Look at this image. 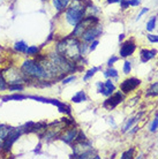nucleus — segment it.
Returning a JSON list of instances; mask_svg holds the SVG:
<instances>
[{
    "label": "nucleus",
    "mask_w": 158,
    "mask_h": 159,
    "mask_svg": "<svg viewBox=\"0 0 158 159\" xmlns=\"http://www.w3.org/2000/svg\"><path fill=\"white\" fill-rule=\"evenodd\" d=\"M57 52L71 61H77L81 58V44L76 37H68L57 45Z\"/></svg>",
    "instance_id": "f257e3e1"
},
{
    "label": "nucleus",
    "mask_w": 158,
    "mask_h": 159,
    "mask_svg": "<svg viewBox=\"0 0 158 159\" xmlns=\"http://www.w3.org/2000/svg\"><path fill=\"white\" fill-rule=\"evenodd\" d=\"M21 73L23 74L24 79L30 77L36 80H51L53 76L37 61V60H26L21 66Z\"/></svg>",
    "instance_id": "f03ea898"
},
{
    "label": "nucleus",
    "mask_w": 158,
    "mask_h": 159,
    "mask_svg": "<svg viewBox=\"0 0 158 159\" xmlns=\"http://www.w3.org/2000/svg\"><path fill=\"white\" fill-rule=\"evenodd\" d=\"M86 14V6L81 0H73V2L69 7L66 9L65 19L68 22V24L74 25L80 23L83 20Z\"/></svg>",
    "instance_id": "7ed1b4c3"
},
{
    "label": "nucleus",
    "mask_w": 158,
    "mask_h": 159,
    "mask_svg": "<svg viewBox=\"0 0 158 159\" xmlns=\"http://www.w3.org/2000/svg\"><path fill=\"white\" fill-rule=\"evenodd\" d=\"M98 23V19L95 17V16H88V17H83V20L77 23L75 25V28L73 30V36L76 37V38H81L82 36V34L88 28H90L92 25H95V24Z\"/></svg>",
    "instance_id": "20e7f679"
},
{
    "label": "nucleus",
    "mask_w": 158,
    "mask_h": 159,
    "mask_svg": "<svg viewBox=\"0 0 158 159\" xmlns=\"http://www.w3.org/2000/svg\"><path fill=\"white\" fill-rule=\"evenodd\" d=\"M2 76L5 77L8 85L9 84H21L24 80L23 74L21 72H19L17 69H15V68H11V69L6 70L2 74Z\"/></svg>",
    "instance_id": "39448f33"
},
{
    "label": "nucleus",
    "mask_w": 158,
    "mask_h": 159,
    "mask_svg": "<svg viewBox=\"0 0 158 159\" xmlns=\"http://www.w3.org/2000/svg\"><path fill=\"white\" fill-rule=\"evenodd\" d=\"M102 34V27L98 24H95L90 28H88L86 31L82 34L81 38L83 39V42L86 43H90L92 40H95L97 37H99V35Z\"/></svg>",
    "instance_id": "423d86ee"
},
{
    "label": "nucleus",
    "mask_w": 158,
    "mask_h": 159,
    "mask_svg": "<svg viewBox=\"0 0 158 159\" xmlns=\"http://www.w3.org/2000/svg\"><path fill=\"white\" fill-rule=\"evenodd\" d=\"M123 95L121 92L118 91L115 92V93H112L111 96H109V98L103 103V106L106 110H113L120 103H123Z\"/></svg>",
    "instance_id": "0eeeda50"
},
{
    "label": "nucleus",
    "mask_w": 158,
    "mask_h": 159,
    "mask_svg": "<svg viewBox=\"0 0 158 159\" xmlns=\"http://www.w3.org/2000/svg\"><path fill=\"white\" fill-rule=\"evenodd\" d=\"M141 84V81L135 77H131V79H126L120 83V90L123 93H129V92L134 91L135 89Z\"/></svg>",
    "instance_id": "6e6552de"
},
{
    "label": "nucleus",
    "mask_w": 158,
    "mask_h": 159,
    "mask_svg": "<svg viewBox=\"0 0 158 159\" xmlns=\"http://www.w3.org/2000/svg\"><path fill=\"white\" fill-rule=\"evenodd\" d=\"M114 90H115V87L114 84H113V82H112V80H107L106 82H104V83H102V82L97 83V91L99 93H102V95L106 96V97L112 95L114 92Z\"/></svg>",
    "instance_id": "1a4fd4ad"
},
{
    "label": "nucleus",
    "mask_w": 158,
    "mask_h": 159,
    "mask_svg": "<svg viewBox=\"0 0 158 159\" xmlns=\"http://www.w3.org/2000/svg\"><path fill=\"white\" fill-rule=\"evenodd\" d=\"M136 45L133 40H126L125 43H123L121 48H120V56L123 58H127V57L132 56L134 53Z\"/></svg>",
    "instance_id": "9d476101"
},
{
    "label": "nucleus",
    "mask_w": 158,
    "mask_h": 159,
    "mask_svg": "<svg viewBox=\"0 0 158 159\" xmlns=\"http://www.w3.org/2000/svg\"><path fill=\"white\" fill-rule=\"evenodd\" d=\"M77 133L79 131L76 130L75 128H72V129H68L63 133V135H61V139H63L65 143L67 144H71L73 141H75L76 139V136H77Z\"/></svg>",
    "instance_id": "9b49d317"
},
{
    "label": "nucleus",
    "mask_w": 158,
    "mask_h": 159,
    "mask_svg": "<svg viewBox=\"0 0 158 159\" xmlns=\"http://www.w3.org/2000/svg\"><path fill=\"white\" fill-rule=\"evenodd\" d=\"M157 51L156 50H142L141 51V54H140V58H141V62H148L149 60H151L152 58H155Z\"/></svg>",
    "instance_id": "f8f14e48"
},
{
    "label": "nucleus",
    "mask_w": 158,
    "mask_h": 159,
    "mask_svg": "<svg viewBox=\"0 0 158 159\" xmlns=\"http://www.w3.org/2000/svg\"><path fill=\"white\" fill-rule=\"evenodd\" d=\"M52 1H53V5H54L55 9H57L58 12H61L65 8L68 7V5H69V2H71L72 0H52Z\"/></svg>",
    "instance_id": "ddd939ff"
},
{
    "label": "nucleus",
    "mask_w": 158,
    "mask_h": 159,
    "mask_svg": "<svg viewBox=\"0 0 158 159\" xmlns=\"http://www.w3.org/2000/svg\"><path fill=\"white\" fill-rule=\"evenodd\" d=\"M84 100H87V96H86V92L84 91H79L77 93L73 96V98H72L73 103H82Z\"/></svg>",
    "instance_id": "4468645a"
},
{
    "label": "nucleus",
    "mask_w": 158,
    "mask_h": 159,
    "mask_svg": "<svg viewBox=\"0 0 158 159\" xmlns=\"http://www.w3.org/2000/svg\"><path fill=\"white\" fill-rule=\"evenodd\" d=\"M15 50L17 52H20V53H26V51H27L28 48V45L26 43H24L23 40H21V42H17V43H15Z\"/></svg>",
    "instance_id": "2eb2a0df"
},
{
    "label": "nucleus",
    "mask_w": 158,
    "mask_h": 159,
    "mask_svg": "<svg viewBox=\"0 0 158 159\" xmlns=\"http://www.w3.org/2000/svg\"><path fill=\"white\" fill-rule=\"evenodd\" d=\"M158 95V82L154 83L149 88V90L146 92V96H157Z\"/></svg>",
    "instance_id": "dca6fc26"
},
{
    "label": "nucleus",
    "mask_w": 158,
    "mask_h": 159,
    "mask_svg": "<svg viewBox=\"0 0 158 159\" xmlns=\"http://www.w3.org/2000/svg\"><path fill=\"white\" fill-rule=\"evenodd\" d=\"M98 70H99V68H97V67L89 69V70L86 73V75L83 76V81H88L89 79H91V77H92V76L96 74V72H98Z\"/></svg>",
    "instance_id": "f3484780"
},
{
    "label": "nucleus",
    "mask_w": 158,
    "mask_h": 159,
    "mask_svg": "<svg viewBox=\"0 0 158 159\" xmlns=\"http://www.w3.org/2000/svg\"><path fill=\"white\" fill-rule=\"evenodd\" d=\"M104 75L106 76V77H111V79H112V77H115V79H117V77H118V72L115 70L114 68H109L107 70H105Z\"/></svg>",
    "instance_id": "a211bd4d"
},
{
    "label": "nucleus",
    "mask_w": 158,
    "mask_h": 159,
    "mask_svg": "<svg viewBox=\"0 0 158 159\" xmlns=\"http://www.w3.org/2000/svg\"><path fill=\"white\" fill-rule=\"evenodd\" d=\"M38 52H40V48H37V46H29L27 48L26 53H27L28 56H36Z\"/></svg>",
    "instance_id": "6ab92c4d"
},
{
    "label": "nucleus",
    "mask_w": 158,
    "mask_h": 159,
    "mask_svg": "<svg viewBox=\"0 0 158 159\" xmlns=\"http://www.w3.org/2000/svg\"><path fill=\"white\" fill-rule=\"evenodd\" d=\"M156 27V17H151L150 21H148V23H146V30L148 31H152Z\"/></svg>",
    "instance_id": "aec40b11"
},
{
    "label": "nucleus",
    "mask_w": 158,
    "mask_h": 159,
    "mask_svg": "<svg viewBox=\"0 0 158 159\" xmlns=\"http://www.w3.org/2000/svg\"><path fill=\"white\" fill-rule=\"evenodd\" d=\"M28 98V96H22V95H13V96H8V97H5L4 99L5 100H12V99H15V100H21V99H26Z\"/></svg>",
    "instance_id": "412c9836"
},
{
    "label": "nucleus",
    "mask_w": 158,
    "mask_h": 159,
    "mask_svg": "<svg viewBox=\"0 0 158 159\" xmlns=\"http://www.w3.org/2000/svg\"><path fill=\"white\" fill-rule=\"evenodd\" d=\"M8 89V83L6 82L2 74H0V90H6Z\"/></svg>",
    "instance_id": "4be33fe9"
},
{
    "label": "nucleus",
    "mask_w": 158,
    "mask_h": 159,
    "mask_svg": "<svg viewBox=\"0 0 158 159\" xmlns=\"http://www.w3.org/2000/svg\"><path fill=\"white\" fill-rule=\"evenodd\" d=\"M132 70V65L129 61H125V64H123V73L125 74H129Z\"/></svg>",
    "instance_id": "5701e85b"
},
{
    "label": "nucleus",
    "mask_w": 158,
    "mask_h": 159,
    "mask_svg": "<svg viewBox=\"0 0 158 159\" xmlns=\"http://www.w3.org/2000/svg\"><path fill=\"white\" fill-rule=\"evenodd\" d=\"M157 128H158V116H156L154 119V121H152V123L150 125V131H156L157 130Z\"/></svg>",
    "instance_id": "b1692460"
},
{
    "label": "nucleus",
    "mask_w": 158,
    "mask_h": 159,
    "mask_svg": "<svg viewBox=\"0 0 158 159\" xmlns=\"http://www.w3.org/2000/svg\"><path fill=\"white\" fill-rule=\"evenodd\" d=\"M133 152H134V149H131V150H128V151L123 152V156H121V158H123V159L132 158V156H133Z\"/></svg>",
    "instance_id": "393cba45"
},
{
    "label": "nucleus",
    "mask_w": 158,
    "mask_h": 159,
    "mask_svg": "<svg viewBox=\"0 0 158 159\" xmlns=\"http://www.w3.org/2000/svg\"><path fill=\"white\" fill-rule=\"evenodd\" d=\"M148 39L151 43H157L158 42V36L157 35H148Z\"/></svg>",
    "instance_id": "a878e982"
},
{
    "label": "nucleus",
    "mask_w": 158,
    "mask_h": 159,
    "mask_svg": "<svg viewBox=\"0 0 158 159\" xmlns=\"http://www.w3.org/2000/svg\"><path fill=\"white\" fill-rule=\"evenodd\" d=\"M120 5H121L123 9H126L129 6V0H120Z\"/></svg>",
    "instance_id": "bb28decb"
},
{
    "label": "nucleus",
    "mask_w": 158,
    "mask_h": 159,
    "mask_svg": "<svg viewBox=\"0 0 158 159\" xmlns=\"http://www.w3.org/2000/svg\"><path fill=\"white\" fill-rule=\"evenodd\" d=\"M76 77L75 76H69V77H67V79H65L63 81V84H68V83H71V82H73V81H75Z\"/></svg>",
    "instance_id": "cd10ccee"
},
{
    "label": "nucleus",
    "mask_w": 158,
    "mask_h": 159,
    "mask_svg": "<svg viewBox=\"0 0 158 159\" xmlns=\"http://www.w3.org/2000/svg\"><path fill=\"white\" fill-rule=\"evenodd\" d=\"M76 139H77V141H84V139H86V135H84V133H82V131L77 133Z\"/></svg>",
    "instance_id": "c85d7f7f"
},
{
    "label": "nucleus",
    "mask_w": 158,
    "mask_h": 159,
    "mask_svg": "<svg viewBox=\"0 0 158 159\" xmlns=\"http://www.w3.org/2000/svg\"><path fill=\"white\" fill-rule=\"evenodd\" d=\"M140 4H141V0H131V1H129V5H131V6H138Z\"/></svg>",
    "instance_id": "c756f323"
},
{
    "label": "nucleus",
    "mask_w": 158,
    "mask_h": 159,
    "mask_svg": "<svg viewBox=\"0 0 158 159\" xmlns=\"http://www.w3.org/2000/svg\"><path fill=\"white\" fill-rule=\"evenodd\" d=\"M115 61H118V57H112V58L109 60L107 65H109V66H111V65H113V62H115Z\"/></svg>",
    "instance_id": "7c9ffc66"
},
{
    "label": "nucleus",
    "mask_w": 158,
    "mask_h": 159,
    "mask_svg": "<svg viewBox=\"0 0 158 159\" xmlns=\"http://www.w3.org/2000/svg\"><path fill=\"white\" fill-rule=\"evenodd\" d=\"M97 45H98V40H92V44L90 45V50H91V51H94Z\"/></svg>",
    "instance_id": "2f4dec72"
},
{
    "label": "nucleus",
    "mask_w": 158,
    "mask_h": 159,
    "mask_svg": "<svg viewBox=\"0 0 158 159\" xmlns=\"http://www.w3.org/2000/svg\"><path fill=\"white\" fill-rule=\"evenodd\" d=\"M146 12H148V8H143L142 11H141V13L138 14V16H137V19H136V20H138V19H141V16H142L143 14H146Z\"/></svg>",
    "instance_id": "473e14b6"
},
{
    "label": "nucleus",
    "mask_w": 158,
    "mask_h": 159,
    "mask_svg": "<svg viewBox=\"0 0 158 159\" xmlns=\"http://www.w3.org/2000/svg\"><path fill=\"white\" fill-rule=\"evenodd\" d=\"M109 4H114V2H120V0H107Z\"/></svg>",
    "instance_id": "72a5a7b5"
},
{
    "label": "nucleus",
    "mask_w": 158,
    "mask_h": 159,
    "mask_svg": "<svg viewBox=\"0 0 158 159\" xmlns=\"http://www.w3.org/2000/svg\"><path fill=\"white\" fill-rule=\"evenodd\" d=\"M137 129H138V127H137V126H136V127H134V129H133V130H132L131 133H132V134H133V133H134V131H136V130H137Z\"/></svg>",
    "instance_id": "f704fd0d"
},
{
    "label": "nucleus",
    "mask_w": 158,
    "mask_h": 159,
    "mask_svg": "<svg viewBox=\"0 0 158 159\" xmlns=\"http://www.w3.org/2000/svg\"><path fill=\"white\" fill-rule=\"evenodd\" d=\"M123 36H125V35H123V34H121V35H120V36H119V40H123Z\"/></svg>",
    "instance_id": "c9c22d12"
}]
</instances>
